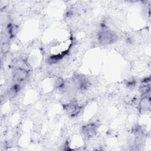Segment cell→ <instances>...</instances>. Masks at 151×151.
<instances>
[{"label": "cell", "mask_w": 151, "mask_h": 151, "mask_svg": "<svg viewBox=\"0 0 151 151\" xmlns=\"http://www.w3.org/2000/svg\"><path fill=\"white\" fill-rule=\"evenodd\" d=\"M150 94L143 96L139 102V110L141 112H144L150 109Z\"/></svg>", "instance_id": "8992f818"}, {"label": "cell", "mask_w": 151, "mask_h": 151, "mask_svg": "<svg viewBox=\"0 0 151 151\" xmlns=\"http://www.w3.org/2000/svg\"><path fill=\"white\" fill-rule=\"evenodd\" d=\"M21 87V85L14 84L12 87L10 88L9 91V95L11 97H14L19 91Z\"/></svg>", "instance_id": "52a82bcc"}, {"label": "cell", "mask_w": 151, "mask_h": 151, "mask_svg": "<svg viewBox=\"0 0 151 151\" xmlns=\"http://www.w3.org/2000/svg\"><path fill=\"white\" fill-rule=\"evenodd\" d=\"M117 38L116 33L107 28H103L98 33L99 42L103 45L114 43L117 40Z\"/></svg>", "instance_id": "7a4b0ae2"}, {"label": "cell", "mask_w": 151, "mask_h": 151, "mask_svg": "<svg viewBox=\"0 0 151 151\" xmlns=\"http://www.w3.org/2000/svg\"><path fill=\"white\" fill-rule=\"evenodd\" d=\"M64 109L70 117L77 116L81 110V107L76 101H72L66 104L64 106Z\"/></svg>", "instance_id": "277c9868"}, {"label": "cell", "mask_w": 151, "mask_h": 151, "mask_svg": "<svg viewBox=\"0 0 151 151\" xmlns=\"http://www.w3.org/2000/svg\"><path fill=\"white\" fill-rule=\"evenodd\" d=\"M97 125L96 123H88L83 126L82 133L86 139H89L96 136L97 132Z\"/></svg>", "instance_id": "5b68a950"}, {"label": "cell", "mask_w": 151, "mask_h": 151, "mask_svg": "<svg viewBox=\"0 0 151 151\" xmlns=\"http://www.w3.org/2000/svg\"><path fill=\"white\" fill-rule=\"evenodd\" d=\"M29 71L28 67L24 61H17L14 66V70L12 73L14 84L21 85L28 77Z\"/></svg>", "instance_id": "6da1fadb"}, {"label": "cell", "mask_w": 151, "mask_h": 151, "mask_svg": "<svg viewBox=\"0 0 151 151\" xmlns=\"http://www.w3.org/2000/svg\"><path fill=\"white\" fill-rule=\"evenodd\" d=\"M73 81L75 87L81 91L87 90L90 85L88 80L82 74H75L73 77Z\"/></svg>", "instance_id": "3957f363"}]
</instances>
